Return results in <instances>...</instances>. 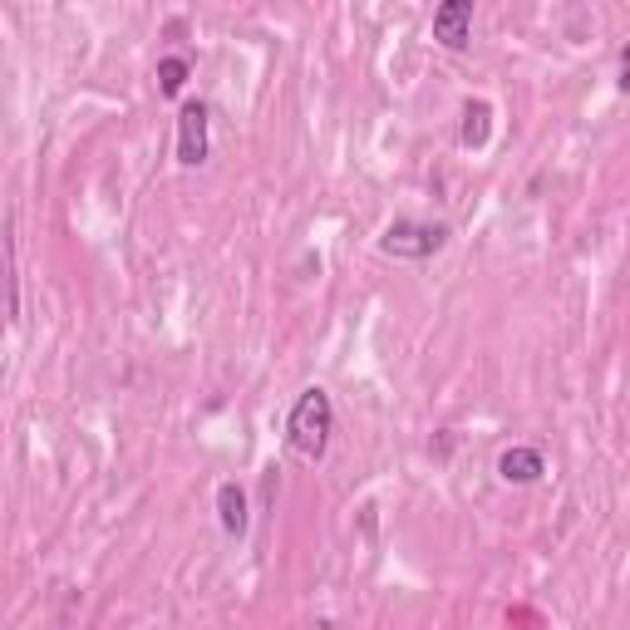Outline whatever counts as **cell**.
Here are the masks:
<instances>
[{"label": "cell", "instance_id": "cell-3", "mask_svg": "<svg viewBox=\"0 0 630 630\" xmlns=\"http://www.w3.org/2000/svg\"><path fill=\"white\" fill-rule=\"evenodd\" d=\"M178 163L183 168L207 163V104L203 99L183 104V114H178Z\"/></svg>", "mask_w": 630, "mask_h": 630}, {"label": "cell", "instance_id": "cell-4", "mask_svg": "<svg viewBox=\"0 0 630 630\" xmlns=\"http://www.w3.org/2000/svg\"><path fill=\"white\" fill-rule=\"evenodd\" d=\"M468 30H473V6L468 0H444V6L434 10V40L444 50L468 45Z\"/></svg>", "mask_w": 630, "mask_h": 630}, {"label": "cell", "instance_id": "cell-5", "mask_svg": "<svg viewBox=\"0 0 630 630\" xmlns=\"http://www.w3.org/2000/svg\"><path fill=\"white\" fill-rule=\"evenodd\" d=\"M497 473H503V483H517V488H527V483H537L541 473H547V463H541L537 448H507L503 458H497Z\"/></svg>", "mask_w": 630, "mask_h": 630}, {"label": "cell", "instance_id": "cell-7", "mask_svg": "<svg viewBox=\"0 0 630 630\" xmlns=\"http://www.w3.org/2000/svg\"><path fill=\"white\" fill-rule=\"evenodd\" d=\"M488 128H493V109L483 104V99H473L468 109H463V148H483L488 143Z\"/></svg>", "mask_w": 630, "mask_h": 630}, {"label": "cell", "instance_id": "cell-8", "mask_svg": "<svg viewBox=\"0 0 630 630\" xmlns=\"http://www.w3.org/2000/svg\"><path fill=\"white\" fill-rule=\"evenodd\" d=\"M187 74H193V70H187V60H178V54H173V60H163L158 64V94H183V84H187Z\"/></svg>", "mask_w": 630, "mask_h": 630}, {"label": "cell", "instance_id": "cell-9", "mask_svg": "<svg viewBox=\"0 0 630 630\" xmlns=\"http://www.w3.org/2000/svg\"><path fill=\"white\" fill-rule=\"evenodd\" d=\"M10 316V251H6V237H0V320Z\"/></svg>", "mask_w": 630, "mask_h": 630}, {"label": "cell", "instance_id": "cell-6", "mask_svg": "<svg viewBox=\"0 0 630 630\" xmlns=\"http://www.w3.org/2000/svg\"><path fill=\"white\" fill-rule=\"evenodd\" d=\"M217 517H223V527L231 537H241L247 533V493L237 488V483H223V488H217Z\"/></svg>", "mask_w": 630, "mask_h": 630}, {"label": "cell", "instance_id": "cell-2", "mask_svg": "<svg viewBox=\"0 0 630 630\" xmlns=\"http://www.w3.org/2000/svg\"><path fill=\"white\" fill-rule=\"evenodd\" d=\"M444 241H448L444 223H409V217H400V223L384 227L380 251L384 257H400V261H424V257H434Z\"/></svg>", "mask_w": 630, "mask_h": 630}, {"label": "cell", "instance_id": "cell-1", "mask_svg": "<svg viewBox=\"0 0 630 630\" xmlns=\"http://www.w3.org/2000/svg\"><path fill=\"white\" fill-rule=\"evenodd\" d=\"M330 428H335V404H330V394L311 384V390L296 400L291 419H286V438H291V448L301 453L306 463H320V453L330 444Z\"/></svg>", "mask_w": 630, "mask_h": 630}]
</instances>
